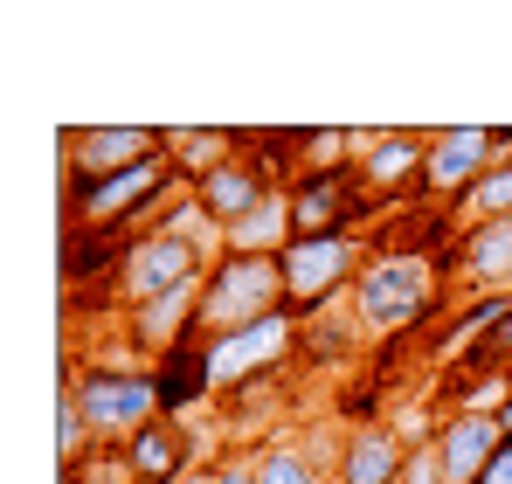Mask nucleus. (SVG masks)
Segmentation results:
<instances>
[{"mask_svg":"<svg viewBox=\"0 0 512 484\" xmlns=\"http://www.w3.org/2000/svg\"><path fill=\"white\" fill-rule=\"evenodd\" d=\"M353 319L367 325V339H429V325L450 305V270L436 249L416 242H374L360 284H353Z\"/></svg>","mask_w":512,"mask_h":484,"instance_id":"obj_1","label":"nucleus"},{"mask_svg":"<svg viewBox=\"0 0 512 484\" xmlns=\"http://www.w3.org/2000/svg\"><path fill=\"white\" fill-rule=\"evenodd\" d=\"M374 256V236H291V249L277 256V277H284V312L305 325L319 312H333L353 298L360 270Z\"/></svg>","mask_w":512,"mask_h":484,"instance_id":"obj_2","label":"nucleus"},{"mask_svg":"<svg viewBox=\"0 0 512 484\" xmlns=\"http://www.w3.org/2000/svg\"><path fill=\"white\" fill-rule=\"evenodd\" d=\"M63 388L77 395L97 450H125L146 422H160V388H153V367H70Z\"/></svg>","mask_w":512,"mask_h":484,"instance_id":"obj_3","label":"nucleus"},{"mask_svg":"<svg viewBox=\"0 0 512 484\" xmlns=\"http://www.w3.org/2000/svg\"><path fill=\"white\" fill-rule=\"evenodd\" d=\"M284 312V277H277V256H215L208 277H201V339H222V332H243L256 319H277Z\"/></svg>","mask_w":512,"mask_h":484,"instance_id":"obj_4","label":"nucleus"},{"mask_svg":"<svg viewBox=\"0 0 512 484\" xmlns=\"http://www.w3.org/2000/svg\"><path fill=\"white\" fill-rule=\"evenodd\" d=\"M298 353V319L291 312H277V319H256L243 332H222V339H208V367H215V395L222 402H236V395H250V388H270L277 381V367Z\"/></svg>","mask_w":512,"mask_h":484,"instance_id":"obj_5","label":"nucleus"},{"mask_svg":"<svg viewBox=\"0 0 512 484\" xmlns=\"http://www.w3.org/2000/svg\"><path fill=\"white\" fill-rule=\"evenodd\" d=\"M208 249H194V242L167 236V229H146V236L125 242V256H118V298H125V312L132 305H153V298H173V291H187V284H201L208 277Z\"/></svg>","mask_w":512,"mask_h":484,"instance_id":"obj_6","label":"nucleus"},{"mask_svg":"<svg viewBox=\"0 0 512 484\" xmlns=\"http://www.w3.org/2000/svg\"><path fill=\"white\" fill-rule=\"evenodd\" d=\"M284 201H291V236H367V222H374V194L360 187L353 166L298 173L284 187Z\"/></svg>","mask_w":512,"mask_h":484,"instance_id":"obj_7","label":"nucleus"},{"mask_svg":"<svg viewBox=\"0 0 512 484\" xmlns=\"http://www.w3.org/2000/svg\"><path fill=\"white\" fill-rule=\"evenodd\" d=\"M492 166H499V153H492V125H443V132H429L423 201L429 208H457Z\"/></svg>","mask_w":512,"mask_h":484,"instance_id":"obj_8","label":"nucleus"},{"mask_svg":"<svg viewBox=\"0 0 512 484\" xmlns=\"http://www.w3.org/2000/svg\"><path fill=\"white\" fill-rule=\"evenodd\" d=\"M167 153L160 125H77L63 132V173L70 180H111L125 166H146Z\"/></svg>","mask_w":512,"mask_h":484,"instance_id":"obj_9","label":"nucleus"},{"mask_svg":"<svg viewBox=\"0 0 512 484\" xmlns=\"http://www.w3.org/2000/svg\"><path fill=\"white\" fill-rule=\"evenodd\" d=\"M423 160H429V132H360L353 173L374 194V208H402L409 194H423Z\"/></svg>","mask_w":512,"mask_h":484,"instance_id":"obj_10","label":"nucleus"},{"mask_svg":"<svg viewBox=\"0 0 512 484\" xmlns=\"http://www.w3.org/2000/svg\"><path fill=\"white\" fill-rule=\"evenodd\" d=\"M443 270H450L457 298H512V215L485 222V229H464L450 242Z\"/></svg>","mask_w":512,"mask_h":484,"instance_id":"obj_11","label":"nucleus"},{"mask_svg":"<svg viewBox=\"0 0 512 484\" xmlns=\"http://www.w3.org/2000/svg\"><path fill=\"white\" fill-rule=\"evenodd\" d=\"M436 464H443V484H478L492 471V457L506 450V429H499V415H485V408H443V422H436Z\"/></svg>","mask_w":512,"mask_h":484,"instance_id":"obj_12","label":"nucleus"},{"mask_svg":"<svg viewBox=\"0 0 512 484\" xmlns=\"http://www.w3.org/2000/svg\"><path fill=\"white\" fill-rule=\"evenodd\" d=\"M125 339H132V353L153 367L160 353L173 346H187V339H201V284H187V291H173V298H153V305H132L125 312Z\"/></svg>","mask_w":512,"mask_h":484,"instance_id":"obj_13","label":"nucleus"},{"mask_svg":"<svg viewBox=\"0 0 512 484\" xmlns=\"http://www.w3.org/2000/svg\"><path fill=\"white\" fill-rule=\"evenodd\" d=\"M402 471H409V443L395 422H346L333 484H402Z\"/></svg>","mask_w":512,"mask_h":484,"instance_id":"obj_14","label":"nucleus"},{"mask_svg":"<svg viewBox=\"0 0 512 484\" xmlns=\"http://www.w3.org/2000/svg\"><path fill=\"white\" fill-rule=\"evenodd\" d=\"M270 194H277V180H270L256 160H243V153H236V160H222L208 180H194V201H201V215H208L222 236H229L250 208H263Z\"/></svg>","mask_w":512,"mask_h":484,"instance_id":"obj_15","label":"nucleus"},{"mask_svg":"<svg viewBox=\"0 0 512 484\" xmlns=\"http://www.w3.org/2000/svg\"><path fill=\"white\" fill-rule=\"evenodd\" d=\"M153 388H160V415L173 422H187L194 408H215V367H208V339H187V346H173L153 360Z\"/></svg>","mask_w":512,"mask_h":484,"instance_id":"obj_16","label":"nucleus"},{"mask_svg":"<svg viewBox=\"0 0 512 484\" xmlns=\"http://www.w3.org/2000/svg\"><path fill=\"white\" fill-rule=\"evenodd\" d=\"M118 457H125V471H132L139 484H180L187 471H194V436H187V422L160 415V422H146Z\"/></svg>","mask_w":512,"mask_h":484,"instance_id":"obj_17","label":"nucleus"},{"mask_svg":"<svg viewBox=\"0 0 512 484\" xmlns=\"http://www.w3.org/2000/svg\"><path fill=\"white\" fill-rule=\"evenodd\" d=\"M167 160H173V173L194 187V180H208L222 160H236V132H222V125H167Z\"/></svg>","mask_w":512,"mask_h":484,"instance_id":"obj_18","label":"nucleus"},{"mask_svg":"<svg viewBox=\"0 0 512 484\" xmlns=\"http://www.w3.org/2000/svg\"><path fill=\"white\" fill-rule=\"evenodd\" d=\"M222 249H229V256H284V249H291V201H284V187H277L263 208H250V215L222 236Z\"/></svg>","mask_w":512,"mask_h":484,"instance_id":"obj_19","label":"nucleus"},{"mask_svg":"<svg viewBox=\"0 0 512 484\" xmlns=\"http://www.w3.org/2000/svg\"><path fill=\"white\" fill-rule=\"evenodd\" d=\"M360 346H367V325L353 319V305H333V312L298 325V353H305V360H346V353H360Z\"/></svg>","mask_w":512,"mask_h":484,"instance_id":"obj_20","label":"nucleus"},{"mask_svg":"<svg viewBox=\"0 0 512 484\" xmlns=\"http://www.w3.org/2000/svg\"><path fill=\"white\" fill-rule=\"evenodd\" d=\"M443 215H450L457 236H464V229H485V222H506V215H512V160H499L471 194H464V201H457V208H443Z\"/></svg>","mask_w":512,"mask_h":484,"instance_id":"obj_21","label":"nucleus"},{"mask_svg":"<svg viewBox=\"0 0 512 484\" xmlns=\"http://www.w3.org/2000/svg\"><path fill=\"white\" fill-rule=\"evenodd\" d=\"M90 457H97V436H90V422H84V408H77V395L63 388V395H56V471L70 478V471H84Z\"/></svg>","mask_w":512,"mask_h":484,"instance_id":"obj_22","label":"nucleus"},{"mask_svg":"<svg viewBox=\"0 0 512 484\" xmlns=\"http://www.w3.org/2000/svg\"><path fill=\"white\" fill-rule=\"evenodd\" d=\"M256 484H333V471H319L305 457V443H263L256 450Z\"/></svg>","mask_w":512,"mask_h":484,"instance_id":"obj_23","label":"nucleus"},{"mask_svg":"<svg viewBox=\"0 0 512 484\" xmlns=\"http://www.w3.org/2000/svg\"><path fill=\"white\" fill-rule=\"evenodd\" d=\"M118 256H125V242H104V236H63V284L77 291L90 277H118Z\"/></svg>","mask_w":512,"mask_h":484,"instance_id":"obj_24","label":"nucleus"},{"mask_svg":"<svg viewBox=\"0 0 512 484\" xmlns=\"http://www.w3.org/2000/svg\"><path fill=\"white\" fill-rule=\"evenodd\" d=\"M360 153V132H340V125H312L305 132V173H340Z\"/></svg>","mask_w":512,"mask_h":484,"instance_id":"obj_25","label":"nucleus"},{"mask_svg":"<svg viewBox=\"0 0 512 484\" xmlns=\"http://www.w3.org/2000/svg\"><path fill=\"white\" fill-rule=\"evenodd\" d=\"M215 484H256V450H222L215 457Z\"/></svg>","mask_w":512,"mask_h":484,"instance_id":"obj_26","label":"nucleus"},{"mask_svg":"<svg viewBox=\"0 0 512 484\" xmlns=\"http://www.w3.org/2000/svg\"><path fill=\"white\" fill-rule=\"evenodd\" d=\"M180 484H215V464H194V471H187Z\"/></svg>","mask_w":512,"mask_h":484,"instance_id":"obj_27","label":"nucleus"},{"mask_svg":"<svg viewBox=\"0 0 512 484\" xmlns=\"http://www.w3.org/2000/svg\"><path fill=\"white\" fill-rule=\"evenodd\" d=\"M499 429H506V436H512V395H506V408H499Z\"/></svg>","mask_w":512,"mask_h":484,"instance_id":"obj_28","label":"nucleus"},{"mask_svg":"<svg viewBox=\"0 0 512 484\" xmlns=\"http://www.w3.org/2000/svg\"><path fill=\"white\" fill-rule=\"evenodd\" d=\"M132 484H139V478H132Z\"/></svg>","mask_w":512,"mask_h":484,"instance_id":"obj_29","label":"nucleus"}]
</instances>
